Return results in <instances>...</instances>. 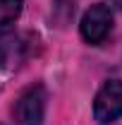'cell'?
<instances>
[{
  "label": "cell",
  "instance_id": "7a4b0ae2",
  "mask_svg": "<svg viewBox=\"0 0 122 125\" xmlns=\"http://www.w3.org/2000/svg\"><path fill=\"white\" fill-rule=\"evenodd\" d=\"M110 29H113V12L103 2H93L91 7L84 12L81 24H79V31H81L84 41L91 43V46L103 43L105 36L110 34Z\"/></svg>",
  "mask_w": 122,
  "mask_h": 125
},
{
  "label": "cell",
  "instance_id": "3957f363",
  "mask_svg": "<svg viewBox=\"0 0 122 125\" xmlns=\"http://www.w3.org/2000/svg\"><path fill=\"white\" fill-rule=\"evenodd\" d=\"M122 115V82L108 79L93 99V118L98 123H113Z\"/></svg>",
  "mask_w": 122,
  "mask_h": 125
},
{
  "label": "cell",
  "instance_id": "5b68a950",
  "mask_svg": "<svg viewBox=\"0 0 122 125\" xmlns=\"http://www.w3.org/2000/svg\"><path fill=\"white\" fill-rule=\"evenodd\" d=\"M22 15V0H0V27L12 24Z\"/></svg>",
  "mask_w": 122,
  "mask_h": 125
},
{
  "label": "cell",
  "instance_id": "6da1fadb",
  "mask_svg": "<svg viewBox=\"0 0 122 125\" xmlns=\"http://www.w3.org/2000/svg\"><path fill=\"white\" fill-rule=\"evenodd\" d=\"M17 125H41L46 115V89L41 84H31L17 96L12 106Z\"/></svg>",
  "mask_w": 122,
  "mask_h": 125
},
{
  "label": "cell",
  "instance_id": "277c9868",
  "mask_svg": "<svg viewBox=\"0 0 122 125\" xmlns=\"http://www.w3.org/2000/svg\"><path fill=\"white\" fill-rule=\"evenodd\" d=\"M19 53H22L19 36L0 34V67H12V65H17Z\"/></svg>",
  "mask_w": 122,
  "mask_h": 125
},
{
  "label": "cell",
  "instance_id": "8992f818",
  "mask_svg": "<svg viewBox=\"0 0 122 125\" xmlns=\"http://www.w3.org/2000/svg\"><path fill=\"white\" fill-rule=\"evenodd\" d=\"M115 5H120V7H122V0H115Z\"/></svg>",
  "mask_w": 122,
  "mask_h": 125
}]
</instances>
